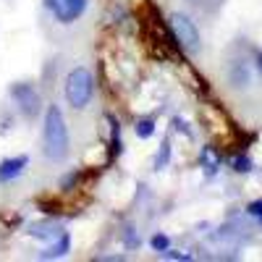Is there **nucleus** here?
<instances>
[{"label":"nucleus","instance_id":"1","mask_svg":"<svg viewBox=\"0 0 262 262\" xmlns=\"http://www.w3.org/2000/svg\"><path fill=\"white\" fill-rule=\"evenodd\" d=\"M69 147H71V137H69L66 118L58 105H50L45 113V123H42V149H45V158L53 163H60L69 155Z\"/></svg>","mask_w":262,"mask_h":262},{"label":"nucleus","instance_id":"9","mask_svg":"<svg viewBox=\"0 0 262 262\" xmlns=\"http://www.w3.org/2000/svg\"><path fill=\"white\" fill-rule=\"evenodd\" d=\"M152 134H155V121H152V118H144V121L137 123V137L147 139V137H152Z\"/></svg>","mask_w":262,"mask_h":262},{"label":"nucleus","instance_id":"5","mask_svg":"<svg viewBox=\"0 0 262 262\" xmlns=\"http://www.w3.org/2000/svg\"><path fill=\"white\" fill-rule=\"evenodd\" d=\"M45 6L53 11V16L60 24H71V21L81 18V13L90 6V0H45Z\"/></svg>","mask_w":262,"mask_h":262},{"label":"nucleus","instance_id":"12","mask_svg":"<svg viewBox=\"0 0 262 262\" xmlns=\"http://www.w3.org/2000/svg\"><path fill=\"white\" fill-rule=\"evenodd\" d=\"M249 212L262 221V200H259V202H252V205H249Z\"/></svg>","mask_w":262,"mask_h":262},{"label":"nucleus","instance_id":"7","mask_svg":"<svg viewBox=\"0 0 262 262\" xmlns=\"http://www.w3.org/2000/svg\"><path fill=\"white\" fill-rule=\"evenodd\" d=\"M27 165H29V158H27V155H18V158L3 160V163H0V181H11V179L21 176Z\"/></svg>","mask_w":262,"mask_h":262},{"label":"nucleus","instance_id":"13","mask_svg":"<svg viewBox=\"0 0 262 262\" xmlns=\"http://www.w3.org/2000/svg\"><path fill=\"white\" fill-rule=\"evenodd\" d=\"M236 170H249V160H236Z\"/></svg>","mask_w":262,"mask_h":262},{"label":"nucleus","instance_id":"8","mask_svg":"<svg viewBox=\"0 0 262 262\" xmlns=\"http://www.w3.org/2000/svg\"><path fill=\"white\" fill-rule=\"evenodd\" d=\"M69 247H71L69 233H60V236H58V242H55L53 247H48L39 257H42V259H58V257H63V254H69Z\"/></svg>","mask_w":262,"mask_h":262},{"label":"nucleus","instance_id":"4","mask_svg":"<svg viewBox=\"0 0 262 262\" xmlns=\"http://www.w3.org/2000/svg\"><path fill=\"white\" fill-rule=\"evenodd\" d=\"M11 97H13V102L18 105V111L24 113L27 118L39 116V111H42V97H39V92L34 90L32 84H27V81L13 84V86H11Z\"/></svg>","mask_w":262,"mask_h":262},{"label":"nucleus","instance_id":"10","mask_svg":"<svg viewBox=\"0 0 262 262\" xmlns=\"http://www.w3.org/2000/svg\"><path fill=\"white\" fill-rule=\"evenodd\" d=\"M170 247V242H168V236H163V233H158V236H152V249L155 252H165Z\"/></svg>","mask_w":262,"mask_h":262},{"label":"nucleus","instance_id":"14","mask_svg":"<svg viewBox=\"0 0 262 262\" xmlns=\"http://www.w3.org/2000/svg\"><path fill=\"white\" fill-rule=\"evenodd\" d=\"M257 71L262 74V53H257Z\"/></svg>","mask_w":262,"mask_h":262},{"label":"nucleus","instance_id":"11","mask_svg":"<svg viewBox=\"0 0 262 262\" xmlns=\"http://www.w3.org/2000/svg\"><path fill=\"white\" fill-rule=\"evenodd\" d=\"M191 6H196V8H205V11H212L215 6H221L223 0H189Z\"/></svg>","mask_w":262,"mask_h":262},{"label":"nucleus","instance_id":"3","mask_svg":"<svg viewBox=\"0 0 262 262\" xmlns=\"http://www.w3.org/2000/svg\"><path fill=\"white\" fill-rule=\"evenodd\" d=\"M168 21H170V29H173V34H176V39L181 42L189 53H196V50L202 48L200 29H196V24H194L189 16H184V13H170Z\"/></svg>","mask_w":262,"mask_h":262},{"label":"nucleus","instance_id":"2","mask_svg":"<svg viewBox=\"0 0 262 262\" xmlns=\"http://www.w3.org/2000/svg\"><path fill=\"white\" fill-rule=\"evenodd\" d=\"M66 100H69L71 107H76V111H81V107H86V102L92 100L95 95V79L92 74L84 69V66H79V69H74L69 76H66Z\"/></svg>","mask_w":262,"mask_h":262},{"label":"nucleus","instance_id":"6","mask_svg":"<svg viewBox=\"0 0 262 262\" xmlns=\"http://www.w3.org/2000/svg\"><path fill=\"white\" fill-rule=\"evenodd\" d=\"M228 81H231V86H236V90H244V86H249V81H252L249 63H247V60H233V63L228 66Z\"/></svg>","mask_w":262,"mask_h":262}]
</instances>
